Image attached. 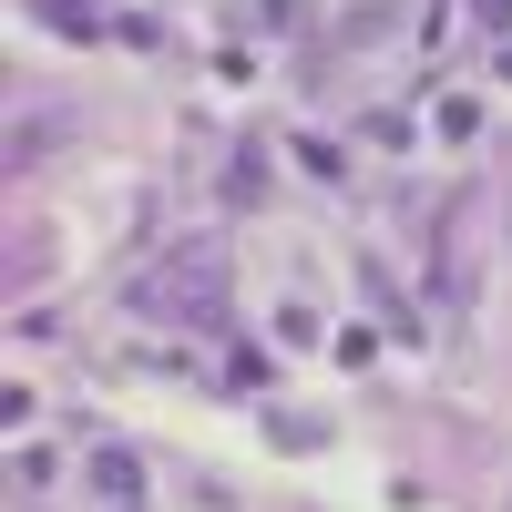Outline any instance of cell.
Segmentation results:
<instances>
[{
	"mask_svg": "<svg viewBox=\"0 0 512 512\" xmlns=\"http://www.w3.org/2000/svg\"><path fill=\"white\" fill-rule=\"evenodd\" d=\"M287 154H297V164H308V175H318V185H338V175H349V154H338V144H318V134H297Z\"/></svg>",
	"mask_w": 512,
	"mask_h": 512,
	"instance_id": "cell-5",
	"label": "cell"
},
{
	"mask_svg": "<svg viewBox=\"0 0 512 512\" xmlns=\"http://www.w3.org/2000/svg\"><path fill=\"white\" fill-rule=\"evenodd\" d=\"M134 308L144 318H205V328H216L226 318V256L216 246H175L154 277H134Z\"/></svg>",
	"mask_w": 512,
	"mask_h": 512,
	"instance_id": "cell-1",
	"label": "cell"
},
{
	"mask_svg": "<svg viewBox=\"0 0 512 512\" xmlns=\"http://www.w3.org/2000/svg\"><path fill=\"white\" fill-rule=\"evenodd\" d=\"M472 11H482V21H492V31H512V0H472Z\"/></svg>",
	"mask_w": 512,
	"mask_h": 512,
	"instance_id": "cell-7",
	"label": "cell"
},
{
	"mask_svg": "<svg viewBox=\"0 0 512 512\" xmlns=\"http://www.w3.org/2000/svg\"><path fill=\"white\" fill-rule=\"evenodd\" d=\"M21 11H41V31H62V41H103L93 0H21Z\"/></svg>",
	"mask_w": 512,
	"mask_h": 512,
	"instance_id": "cell-2",
	"label": "cell"
},
{
	"mask_svg": "<svg viewBox=\"0 0 512 512\" xmlns=\"http://www.w3.org/2000/svg\"><path fill=\"white\" fill-rule=\"evenodd\" d=\"M400 31V0H359L349 21H338V41H349V52H369V41H390Z\"/></svg>",
	"mask_w": 512,
	"mask_h": 512,
	"instance_id": "cell-3",
	"label": "cell"
},
{
	"mask_svg": "<svg viewBox=\"0 0 512 512\" xmlns=\"http://www.w3.org/2000/svg\"><path fill=\"white\" fill-rule=\"evenodd\" d=\"M256 175H267V144H236V175H226V195H236V205H256Z\"/></svg>",
	"mask_w": 512,
	"mask_h": 512,
	"instance_id": "cell-6",
	"label": "cell"
},
{
	"mask_svg": "<svg viewBox=\"0 0 512 512\" xmlns=\"http://www.w3.org/2000/svg\"><path fill=\"white\" fill-rule=\"evenodd\" d=\"M93 482H103V502H134L144 492V461L134 451H93Z\"/></svg>",
	"mask_w": 512,
	"mask_h": 512,
	"instance_id": "cell-4",
	"label": "cell"
}]
</instances>
